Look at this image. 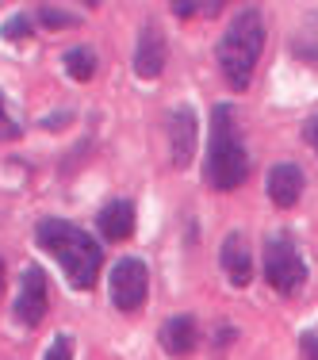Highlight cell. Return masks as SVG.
Returning <instances> with one entry per match:
<instances>
[{
    "label": "cell",
    "instance_id": "1",
    "mask_svg": "<svg viewBox=\"0 0 318 360\" xmlns=\"http://www.w3.org/2000/svg\"><path fill=\"white\" fill-rule=\"evenodd\" d=\"M35 242L46 253L58 257V264L65 269L70 284L77 291H89L100 276V264H104V253H100L96 238H89L81 226L65 219H42L35 226Z\"/></svg>",
    "mask_w": 318,
    "mask_h": 360
},
{
    "label": "cell",
    "instance_id": "2",
    "mask_svg": "<svg viewBox=\"0 0 318 360\" xmlns=\"http://www.w3.org/2000/svg\"><path fill=\"white\" fill-rule=\"evenodd\" d=\"M261 50H265V20L257 8H242L234 15V23L227 27V35L219 39V70L230 89L249 84V73H253Z\"/></svg>",
    "mask_w": 318,
    "mask_h": 360
},
{
    "label": "cell",
    "instance_id": "3",
    "mask_svg": "<svg viewBox=\"0 0 318 360\" xmlns=\"http://www.w3.org/2000/svg\"><path fill=\"white\" fill-rule=\"evenodd\" d=\"M249 173V158L246 146L238 139V127L230 119V108L219 104L211 115V146H208V165H203V180L219 192L238 188Z\"/></svg>",
    "mask_w": 318,
    "mask_h": 360
},
{
    "label": "cell",
    "instance_id": "4",
    "mask_svg": "<svg viewBox=\"0 0 318 360\" xmlns=\"http://www.w3.org/2000/svg\"><path fill=\"white\" fill-rule=\"evenodd\" d=\"M265 280L280 291V295H295L307 280V264L299 257L295 242L288 234L265 238Z\"/></svg>",
    "mask_w": 318,
    "mask_h": 360
},
{
    "label": "cell",
    "instance_id": "5",
    "mask_svg": "<svg viewBox=\"0 0 318 360\" xmlns=\"http://www.w3.org/2000/svg\"><path fill=\"white\" fill-rule=\"evenodd\" d=\"M111 303L119 307V311H139L146 303V295H150V272H146V261L142 257H123V261H115V269H111Z\"/></svg>",
    "mask_w": 318,
    "mask_h": 360
},
{
    "label": "cell",
    "instance_id": "6",
    "mask_svg": "<svg viewBox=\"0 0 318 360\" xmlns=\"http://www.w3.org/2000/svg\"><path fill=\"white\" fill-rule=\"evenodd\" d=\"M46 307H50V295H46V272L39 264H27L20 276V291H15V322L20 326H39L46 319Z\"/></svg>",
    "mask_w": 318,
    "mask_h": 360
},
{
    "label": "cell",
    "instance_id": "7",
    "mask_svg": "<svg viewBox=\"0 0 318 360\" xmlns=\"http://www.w3.org/2000/svg\"><path fill=\"white\" fill-rule=\"evenodd\" d=\"M196 146H200V119H196L192 104H177L169 111V153H173V165L188 169L196 158Z\"/></svg>",
    "mask_w": 318,
    "mask_h": 360
},
{
    "label": "cell",
    "instance_id": "8",
    "mask_svg": "<svg viewBox=\"0 0 318 360\" xmlns=\"http://www.w3.org/2000/svg\"><path fill=\"white\" fill-rule=\"evenodd\" d=\"M161 70H165V35L150 23V27L139 31V46H134V73H139L142 81H153V77H161Z\"/></svg>",
    "mask_w": 318,
    "mask_h": 360
},
{
    "label": "cell",
    "instance_id": "9",
    "mask_svg": "<svg viewBox=\"0 0 318 360\" xmlns=\"http://www.w3.org/2000/svg\"><path fill=\"white\" fill-rule=\"evenodd\" d=\"M219 257H222V272H227V280L234 288H246L249 280H253V257H249V242L238 234V230L222 238Z\"/></svg>",
    "mask_w": 318,
    "mask_h": 360
},
{
    "label": "cell",
    "instance_id": "10",
    "mask_svg": "<svg viewBox=\"0 0 318 360\" xmlns=\"http://www.w3.org/2000/svg\"><path fill=\"white\" fill-rule=\"evenodd\" d=\"M161 345H165V353L177 356V360L192 356L196 345H200V330H196L192 314H173V319L161 326Z\"/></svg>",
    "mask_w": 318,
    "mask_h": 360
},
{
    "label": "cell",
    "instance_id": "11",
    "mask_svg": "<svg viewBox=\"0 0 318 360\" xmlns=\"http://www.w3.org/2000/svg\"><path fill=\"white\" fill-rule=\"evenodd\" d=\"M269 195H272L276 207H295L299 195H303V173H299V165L276 161V165L269 169Z\"/></svg>",
    "mask_w": 318,
    "mask_h": 360
},
{
    "label": "cell",
    "instance_id": "12",
    "mask_svg": "<svg viewBox=\"0 0 318 360\" xmlns=\"http://www.w3.org/2000/svg\"><path fill=\"white\" fill-rule=\"evenodd\" d=\"M96 226H100V234H104L108 242H123V238H131V230H134V203L131 200L104 203L100 215H96Z\"/></svg>",
    "mask_w": 318,
    "mask_h": 360
},
{
    "label": "cell",
    "instance_id": "13",
    "mask_svg": "<svg viewBox=\"0 0 318 360\" xmlns=\"http://www.w3.org/2000/svg\"><path fill=\"white\" fill-rule=\"evenodd\" d=\"M62 65H65V73H70L73 81H89V77L96 73V54H92L89 46H73V50H65Z\"/></svg>",
    "mask_w": 318,
    "mask_h": 360
},
{
    "label": "cell",
    "instance_id": "14",
    "mask_svg": "<svg viewBox=\"0 0 318 360\" xmlns=\"http://www.w3.org/2000/svg\"><path fill=\"white\" fill-rule=\"evenodd\" d=\"M35 20L42 23V27H50V31H62V27L81 23V15L65 12V8H54V4H39V8H35Z\"/></svg>",
    "mask_w": 318,
    "mask_h": 360
},
{
    "label": "cell",
    "instance_id": "15",
    "mask_svg": "<svg viewBox=\"0 0 318 360\" xmlns=\"http://www.w3.org/2000/svg\"><path fill=\"white\" fill-rule=\"evenodd\" d=\"M42 360H73V338L70 333H58V338L46 345V356Z\"/></svg>",
    "mask_w": 318,
    "mask_h": 360
},
{
    "label": "cell",
    "instance_id": "16",
    "mask_svg": "<svg viewBox=\"0 0 318 360\" xmlns=\"http://www.w3.org/2000/svg\"><path fill=\"white\" fill-rule=\"evenodd\" d=\"M20 139V123L8 115V104H4V92H0V142H12Z\"/></svg>",
    "mask_w": 318,
    "mask_h": 360
},
{
    "label": "cell",
    "instance_id": "17",
    "mask_svg": "<svg viewBox=\"0 0 318 360\" xmlns=\"http://www.w3.org/2000/svg\"><path fill=\"white\" fill-rule=\"evenodd\" d=\"M31 35V20H27V15H12V20H8L4 23V39H12V42H20V39H27Z\"/></svg>",
    "mask_w": 318,
    "mask_h": 360
},
{
    "label": "cell",
    "instance_id": "18",
    "mask_svg": "<svg viewBox=\"0 0 318 360\" xmlns=\"http://www.w3.org/2000/svg\"><path fill=\"white\" fill-rule=\"evenodd\" d=\"M173 12L177 15H196V12L215 15V12H222V4H219V0H211V4H184V0H180V4H173Z\"/></svg>",
    "mask_w": 318,
    "mask_h": 360
},
{
    "label": "cell",
    "instance_id": "19",
    "mask_svg": "<svg viewBox=\"0 0 318 360\" xmlns=\"http://www.w3.org/2000/svg\"><path fill=\"white\" fill-rule=\"evenodd\" d=\"M299 349H303L307 360H318V330H307L303 338H299Z\"/></svg>",
    "mask_w": 318,
    "mask_h": 360
},
{
    "label": "cell",
    "instance_id": "20",
    "mask_svg": "<svg viewBox=\"0 0 318 360\" xmlns=\"http://www.w3.org/2000/svg\"><path fill=\"white\" fill-rule=\"evenodd\" d=\"M307 142H311L314 150H318V115L311 119V123H307Z\"/></svg>",
    "mask_w": 318,
    "mask_h": 360
},
{
    "label": "cell",
    "instance_id": "21",
    "mask_svg": "<svg viewBox=\"0 0 318 360\" xmlns=\"http://www.w3.org/2000/svg\"><path fill=\"white\" fill-rule=\"evenodd\" d=\"M0 291H4V261H0Z\"/></svg>",
    "mask_w": 318,
    "mask_h": 360
}]
</instances>
